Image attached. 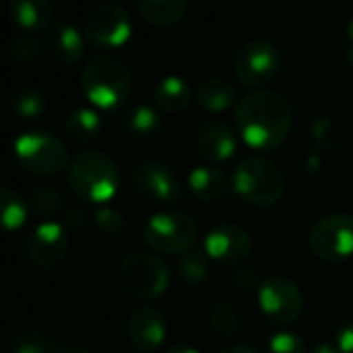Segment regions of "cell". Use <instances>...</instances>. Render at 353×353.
Instances as JSON below:
<instances>
[{
    "label": "cell",
    "instance_id": "cell-1",
    "mask_svg": "<svg viewBox=\"0 0 353 353\" xmlns=\"http://www.w3.org/2000/svg\"><path fill=\"white\" fill-rule=\"evenodd\" d=\"M240 139L254 151H273L290 134L294 124L292 103L273 89H256L244 95L234 110Z\"/></svg>",
    "mask_w": 353,
    "mask_h": 353
},
{
    "label": "cell",
    "instance_id": "cell-2",
    "mask_svg": "<svg viewBox=\"0 0 353 353\" xmlns=\"http://www.w3.org/2000/svg\"><path fill=\"white\" fill-rule=\"evenodd\" d=\"M130 68L114 54H95L81 72L83 95L99 110H114L126 101L130 93Z\"/></svg>",
    "mask_w": 353,
    "mask_h": 353
},
{
    "label": "cell",
    "instance_id": "cell-3",
    "mask_svg": "<svg viewBox=\"0 0 353 353\" xmlns=\"http://www.w3.org/2000/svg\"><path fill=\"white\" fill-rule=\"evenodd\" d=\"M70 190L87 203H108L120 188V170L116 161L101 151H81L66 170Z\"/></svg>",
    "mask_w": 353,
    "mask_h": 353
},
{
    "label": "cell",
    "instance_id": "cell-4",
    "mask_svg": "<svg viewBox=\"0 0 353 353\" xmlns=\"http://www.w3.org/2000/svg\"><path fill=\"white\" fill-rule=\"evenodd\" d=\"M232 186L236 194L254 207H273L281 201L285 190L283 172L265 157H246L242 159L234 174Z\"/></svg>",
    "mask_w": 353,
    "mask_h": 353
},
{
    "label": "cell",
    "instance_id": "cell-5",
    "mask_svg": "<svg viewBox=\"0 0 353 353\" xmlns=\"http://www.w3.org/2000/svg\"><path fill=\"white\" fill-rule=\"evenodd\" d=\"M116 281L120 292L137 302H147L159 298L170 285V269L168 265L149 252L128 254L118 271Z\"/></svg>",
    "mask_w": 353,
    "mask_h": 353
},
{
    "label": "cell",
    "instance_id": "cell-6",
    "mask_svg": "<svg viewBox=\"0 0 353 353\" xmlns=\"http://www.w3.org/2000/svg\"><path fill=\"white\" fill-rule=\"evenodd\" d=\"M14 157L25 172L35 176H54L70 165L66 145L46 130H27L17 137Z\"/></svg>",
    "mask_w": 353,
    "mask_h": 353
},
{
    "label": "cell",
    "instance_id": "cell-7",
    "mask_svg": "<svg viewBox=\"0 0 353 353\" xmlns=\"http://www.w3.org/2000/svg\"><path fill=\"white\" fill-rule=\"evenodd\" d=\"M143 242L161 254H184L196 242V223L186 213H155L143 225Z\"/></svg>",
    "mask_w": 353,
    "mask_h": 353
},
{
    "label": "cell",
    "instance_id": "cell-8",
    "mask_svg": "<svg viewBox=\"0 0 353 353\" xmlns=\"http://www.w3.org/2000/svg\"><path fill=\"white\" fill-rule=\"evenodd\" d=\"M132 35V21L124 6L105 2L95 6L83 21V37L101 50L124 46Z\"/></svg>",
    "mask_w": 353,
    "mask_h": 353
},
{
    "label": "cell",
    "instance_id": "cell-9",
    "mask_svg": "<svg viewBox=\"0 0 353 353\" xmlns=\"http://www.w3.org/2000/svg\"><path fill=\"white\" fill-rule=\"evenodd\" d=\"M314 256L327 263H341L353 256V217L333 213L316 221L308 234Z\"/></svg>",
    "mask_w": 353,
    "mask_h": 353
},
{
    "label": "cell",
    "instance_id": "cell-10",
    "mask_svg": "<svg viewBox=\"0 0 353 353\" xmlns=\"http://www.w3.org/2000/svg\"><path fill=\"white\" fill-rule=\"evenodd\" d=\"M281 68V54L269 39L246 41L234 58V72L246 87H263L275 79Z\"/></svg>",
    "mask_w": 353,
    "mask_h": 353
},
{
    "label": "cell",
    "instance_id": "cell-11",
    "mask_svg": "<svg viewBox=\"0 0 353 353\" xmlns=\"http://www.w3.org/2000/svg\"><path fill=\"white\" fill-rule=\"evenodd\" d=\"M259 306L271 323L292 325L304 310L302 290L290 277L273 275L259 288Z\"/></svg>",
    "mask_w": 353,
    "mask_h": 353
},
{
    "label": "cell",
    "instance_id": "cell-12",
    "mask_svg": "<svg viewBox=\"0 0 353 353\" xmlns=\"http://www.w3.org/2000/svg\"><path fill=\"white\" fill-rule=\"evenodd\" d=\"M130 184L139 194L163 205H176L182 196L176 174L159 161H139L130 170Z\"/></svg>",
    "mask_w": 353,
    "mask_h": 353
},
{
    "label": "cell",
    "instance_id": "cell-13",
    "mask_svg": "<svg viewBox=\"0 0 353 353\" xmlns=\"http://www.w3.org/2000/svg\"><path fill=\"white\" fill-rule=\"evenodd\" d=\"M68 254V232L58 221H43L27 236V256L37 269H54Z\"/></svg>",
    "mask_w": 353,
    "mask_h": 353
},
{
    "label": "cell",
    "instance_id": "cell-14",
    "mask_svg": "<svg viewBox=\"0 0 353 353\" xmlns=\"http://www.w3.org/2000/svg\"><path fill=\"white\" fill-rule=\"evenodd\" d=\"M203 248L207 250L211 261H217L221 265H236L242 263L250 250L252 240L246 230L234 223H223L213 228L203 242Z\"/></svg>",
    "mask_w": 353,
    "mask_h": 353
},
{
    "label": "cell",
    "instance_id": "cell-15",
    "mask_svg": "<svg viewBox=\"0 0 353 353\" xmlns=\"http://www.w3.org/2000/svg\"><path fill=\"white\" fill-rule=\"evenodd\" d=\"M128 343L141 353H155L168 339V319L155 308H137L126 321Z\"/></svg>",
    "mask_w": 353,
    "mask_h": 353
},
{
    "label": "cell",
    "instance_id": "cell-16",
    "mask_svg": "<svg viewBox=\"0 0 353 353\" xmlns=\"http://www.w3.org/2000/svg\"><path fill=\"white\" fill-rule=\"evenodd\" d=\"M196 149L203 159L211 163H223L236 155V130L221 120H209L196 132Z\"/></svg>",
    "mask_w": 353,
    "mask_h": 353
},
{
    "label": "cell",
    "instance_id": "cell-17",
    "mask_svg": "<svg viewBox=\"0 0 353 353\" xmlns=\"http://www.w3.org/2000/svg\"><path fill=\"white\" fill-rule=\"evenodd\" d=\"M41 46L60 64H77L85 54L81 31L66 21L52 23L43 33Z\"/></svg>",
    "mask_w": 353,
    "mask_h": 353
},
{
    "label": "cell",
    "instance_id": "cell-18",
    "mask_svg": "<svg viewBox=\"0 0 353 353\" xmlns=\"http://www.w3.org/2000/svg\"><path fill=\"white\" fill-rule=\"evenodd\" d=\"M192 101V89L186 79L178 74L163 77L153 87V103L159 112L178 114L186 110Z\"/></svg>",
    "mask_w": 353,
    "mask_h": 353
},
{
    "label": "cell",
    "instance_id": "cell-19",
    "mask_svg": "<svg viewBox=\"0 0 353 353\" xmlns=\"http://www.w3.org/2000/svg\"><path fill=\"white\" fill-rule=\"evenodd\" d=\"M52 4L46 0H12L8 4L10 23L21 33H33L43 29L52 19Z\"/></svg>",
    "mask_w": 353,
    "mask_h": 353
},
{
    "label": "cell",
    "instance_id": "cell-20",
    "mask_svg": "<svg viewBox=\"0 0 353 353\" xmlns=\"http://www.w3.org/2000/svg\"><path fill=\"white\" fill-rule=\"evenodd\" d=\"M122 130L132 139H153L159 134L163 120L159 110L147 103H134L122 114Z\"/></svg>",
    "mask_w": 353,
    "mask_h": 353
},
{
    "label": "cell",
    "instance_id": "cell-21",
    "mask_svg": "<svg viewBox=\"0 0 353 353\" xmlns=\"http://www.w3.org/2000/svg\"><path fill=\"white\" fill-rule=\"evenodd\" d=\"M188 190L190 194L196 199V201H203V203H211V201H217L225 194L228 190V178L223 176L221 170L217 168H209V165H201V168H194L190 174H188Z\"/></svg>",
    "mask_w": 353,
    "mask_h": 353
},
{
    "label": "cell",
    "instance_id": "cell-22",
    "mask_svg": "<svg viewBox=\"0 0 353 353\" xmlns=\"http://www.w3.org/2000/svg\"><path fill=\"white\" fill-rule=\"evenodd\" d=\"M196 101L205 112L221 114V112L230 110L232 103L236 101V89L230 81L219 79V77H211L199 85Z\"/></svg>",
    "mask_w": 353,
    "mask_h": 353
},
{
    "label": "cell",
    "instance_id": "cell-23",
    "mask_svg": "<svg viewBox=\"0 0 353 353\" xmlns=\"http://www.w3.org/2000/svg\"><path fill=\"white\" fill-rule=\"evenodd\" d=\"M139 14L155 27H172L184 19L188 10L186 0H141L137 2Z\"/></svg>",
    "mask_w": 353,
    "mask_h": 353
},
{
    "label": "cell",
    "instance_id": "cell-24",
    "mask_svg": "<svg viewBox=\"0 0 353 353\" xmlns=\"http://www.w3.org/2000/svg\"><path fill=\"white\" fill-rule=\"evenodd\" d=\"M62 130L74 143H91L101 132V118L91 108H77L64 116Z\"/></svg>",
    "mask_w": 353,
    "mask_h": 353
},
{
    "label": "cell",
    "instance_id": "cell-25",
    "mask_svg": "<svg viewBox=\"0 0 353 353\" xmlns=\"http://www.w3.org/2000/svg\"><path fill=\"white\" fill-rule=\"evenodd\" d=\"M209 254L203 246H192L184 254H180L176 263V271L186 285H203L209 279Z\"/></svg>",
    "mask_w": 353,
    "mask_h": 353
},
{
    "label": "cell",
    "instance_id": "cell-26",
    "mask_svg": "<svg viewBox=\"0 0 353 353\" xmlns=\"http://www.w3.org/2000/svg\"><path fill=\"white\" fill-rule=\"evenodd\" d=\"M8 105L19 120H37L48 112V101L43 93H39L33 87H21L12 91Z\"/></svg>",
    "mask_w": 353,
    "mask_h": 353
},
{
    "label": "cell",
    "instance_id": "cell-27",
    "mask_svg": "<svg viewBox=\"0 0 353 353\" xmlns=\"http://www.w3.org/2000/svg\"><path fill=\"white\" fill-rule=\"evenodd\" d=\"M0 205H2V225L6 232H17L25 225L29 217V203L23 201L21 194H17L10 188L0 190Z\"/></svg>",
    "mask_w": 353,
    "mask_h": 353
},
{
    "label": "cell",
    "instance_id": "cell-28",
    "mask_svg": "<svg viewBox=\"0 0 353 353\" xmlns=\"http://www.w3.org/2000/svg\"><path fill=\"white\" fill-rule=\"evenodd\" d=\"M62 194L54 186H35L29 192V209L46 221H54L52 217L62 211Z\"/></svg>",
    "mask_w": 353,
    "mask_h": 353
},
{
    "label": "cell",
    "instance_id": "cell-29",
    "mask_svg": "<svg viewBox=\"0 0 353 353\" xmlns=\"http://www.w3.org/2000/svg\"><path fill=\"white\" fill-rule=\"evenodd\" d=\"M12 353H60L58 343L43 331L21 329L12 339Z\"/></svg>",
    "mask_w": 353,
    "mask_h": 353
},
{
    "label": "cell",
    "instance_id": "cell-30",
    "mask_svg": "<svg viewBox=\"0 0 353 353\" xmlns=\"http://www.w3.org/2000/svg\"><path fill=\"white\" fill-rule=\"evenodd\" d=\"M211 325L215 327V331L223 337H234L240 333V316L236 312V308L223 300L215 302L211 308Z\"/></svg>",
    "mask_w": 353,
    "mask_h": 353
},
{
    "label": "cell",
    "instance_id": "cell-31",
    "mask_svg": "<svg viewBox=\"0 0 353 353\" xmlns=\"http://www.w3.org/2000/svg\"><path fill=\"white\" fill-rule=\"evenodd\" d=\"M43 46L29 33H17L10 41V56L21 64H31L41 56Z\"/></svg>",
    "mask_w": 353,
    "mask_h": 353
},
{
    "label": "cell",
    "instance_id": "cell-32",
    "mask_svg": "<svg viewBox=\"0 0 353 353\" xmlns=\"http://www.w3.org/2000/svg\"><path fill=\"white\" fill-rule=\"evenodd\" d=\"M93 219H95V225H97L103 234H108V236L120 238V236H126V232H128V223H126L124 215H122L118 209L99 207V209L95 211Z\"/></svg>",
    "mask_w": 353,
    "mask_h": 353
},
{
    "label": "cell",
    "instance_id": "cell-33",
    "mask_svg": "<svg viewBox=\"0 0 353 353\" xmlns=\"http://www.w3.org/2000/svg\"><path fill=\"white\" fill-rule=\"evenodd\" d=\"M269 353H306V343L296 333H277L269 341Z\"/></svg>",
    "mask_w": 353,
    "mask_h": 353
},
{
    "label": "cell",
    "instance_id": "cell-34",
    "mask_svg": "<svg viewBox=\"0 0 353 353\" xmlns=\"http://www.w3.org/2000/svg\"><path fill=\"white\" fill-rule=\"evenodd\" d=\"M312 139L316 141V145L321 147V149H325V147H329V145H333V130H335V124H333V120H329V118H319L316 122H312Z\"/></svg>",
    "mask_w": 353,
    "mask_h": 353
},
{
    "label": "cell",
    "instance_id": "cell-35",
    "mask_svg": "<svg viewBox=\"0 0 353 353\" xmlns=\"http://www.w3.org/2000/svg\"><path fill=\"white\" fill-rule=\"evenodd\" d=\"M261 279H259V273L254 271V269H250V267H244V269H240V271H236V275H234V285L238 288V290H242V292H248V290H252V288H261V283H259Z\"/></svg>",
    "mask_w": 353,
    "mask_h": 353
},
{
    "label": "cell",
    "instance_id": "cell-36",
    "mask_svg": "<svg viewBox=\"0 0 353 353\" xmlns=\"http://www.w3.org/2000/svg\"><path fill=\"white\" fill-rule=\"evenodd\" d=\"M62 225H64L66 230L77 232V230H81V228L87 225V213H85L83 209H79V207H70V209H66L64 215H62Z\"/></svg>",
    "mask_w": 353,
    "mask_h": 353
},
{
    "label": "cell",
    "instance_id": "cell-37",
    "mask_svg": "<svg viewBox=\"0 0 353 353\" xmlns=\"http://www.w3.org/2000/svg\"><path fill=\"white\" fill-rule=\"evenodd\" d=\"M335 350L337 353H353V321L352 323H345L337 337H335Z\"/></svg>",
    "mask_w": 353,
    "mask_h": 353
},
{
    "label": "cell",
    "instance_id": "cell-38",
    "mask_svg": "<svg viewBox=\"0 0 353 353\" xmlns=\"http://www.w3.org/2000/svg\"><path fill=\"white\" fill-rule=\"evenodd\" d=\"M219 353H259L254 347H250V345H234V347H225V350H221Z\"/></svg>",
    "mask_w": 353,
    "mask_h": 353
},
{
    "label": "cell",
    "instance_id": "cell-39",
    "mask_svg": "<svg viewBox=\"0 0 353 353\" xmlns=\"http://www.w3.org/2000/svg\"><path fill=\"white\" fill-rule=\"evenodd\" d=\"M308 353H337V350H335V345H331V343H319L312 352Z\"/></svg>",
    "mask_w": 353,
    "mask_h": 353
},
{
    "label": "cell",
    "instance_id": "cell-40",
    "mask_svg": "<svg viewBox=\"0 0 353 353\" xmlns=\"http://www.w3.org/2000/svg\"><path fill=\"white\" fill-rule=\"evenodd\" d=\"M165 353H199L194 347H190V345H172L170 350Z\"/></svg>",
    "mask_w": 353,
    "mask_h": 353
},
{
    "label": "cell",
    "instance_id": "cell-41",
    "mask_svg": "<svg viewBox=\"0 0 353 353\" xmlns=\"http://www.w3.org/2000/svg\"><path fill=\"white\" fill-rule=\"evenodd\" d=\"M60 353H91L87 347H68V350H64V352Z\"/></svg>",
    "mask_w": 353,
    "mask_h": 353
},
{
    "label": "cell",
    "instance_id": "cell-42",
    "mask_svg": "<svg viewBox=\"0 0 353 353\" xmlns=\"http://www.w3.org/2000/svg\"><path fill=\"white\" fill-rule=\"evenodd\" d=\"M347 37H350V41H352L353 46V19L350 21V25H347Z\"/></svg>",
    "mask_w": 353,
    "mask_h": 353
},
{
    "label": "cell",
    "instance_id": "cell-43",
    "mask_svg": "<svg viewBox=\"0 0 353 353\" xmlns=\"http://www.w3.org/2000/svg\"><path fill=\"white\" fill-rule=\"evenodd\" d=\"M347 62H350V64L353 66V46H350V48H347Z\"/></svg>",
    "mask_w": 353,
    "mask_h": 353
}]
</instances>
